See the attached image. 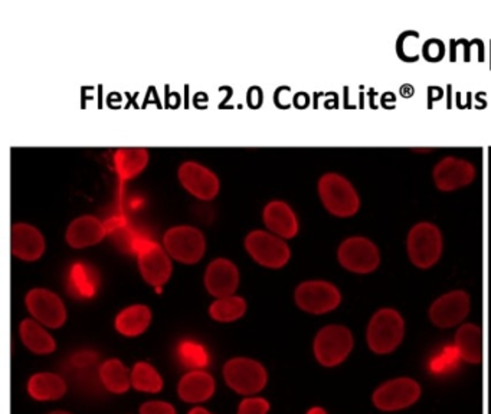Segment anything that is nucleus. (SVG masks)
Instances as JSON below:
<instances>
[{
  "label": "nucleus",
  "mask_w": 491,
  "mask_h": 414,
  "mask_svg": "<svg viewBox=\"0 0 491 414\" xmlns=\"http://www.w3.org/2000/svg\"><path fill=\"white\" fill-rule=\"evenodd\" d=\"M317 192L323 206L334 218H352L361 209V197L354 184L339 172H324L317 183Z\"/></svg>",
  "instance_id": "1"
},
{
  "label": "nucleus",
  "mask_w": 491,
  "mask_h": 414,
  "mask_svg": "<svg viewBox=\"0 0 491 414\" xmlns=\"http://www.w3.org/2000/svg\"><path fill=\"white\" fill-rule=\"evenodd\" d=\"M205 288L216 299L232 296L238 289L239 271L227 257H216L205 271Z\"/></svg>",
  "instance_id": "16"
},
{
  "label": "nucleus",
  "mask_w": 491,
  "mask_h": 414,
  "mask_svg": "<svg viewBox=\"0 0 491 414\" xmlns=\"http://www.w3.org/2000/svg\"><path fill=\"white\" fill-rule=\"evenodd\" d=\"M177 356H179L182 364L189 368H195V370H200L209 364V354L204 345L198 344V342H182L177 349Z\"/></svg>",
  "instance_id": "30"
},
{
  "label": "nucleus",
  "mask_w": 491,
  "mask_h": 414,
  "mask_svg": "<svg viewBox=\"0 0 491 414\" xmlns=\"http://www.w3.org/2000/svg\"><path fill=\"white\" fill-rule=\"evenodd\" d=\"M107 234V225L101 218L82 215L69 223L66 230V242L74 249H84L98 245Z\"/></svg>",
  "instance_id": "18"
},
{
  "label": "nucleus",
  "mask_w": 491,
  "mask_h": 414,
  "mask_svg": "<svg viewBox=\"0 0 491 414\" xmlns=\"http://www.w3.org/2000/svg\"><path fill=\"white\" fill-rule=\"evenodd\" d=\"M456 349L463 360L480 364L484 356L483 330L476 324H464L456 334Z\"/></svg>",
  "instance_id": "24"
},
{
  "label": "nucleus",
  "mask_w": 491,
  "mask_h": 414,
  "mask_svg": "<svg viewBox=\"0 0 491 414\" xmlns=\"http://www.w3.org/2000/svg\"><path fill=\"white\" fill-rule=\"evenodd\" d=\"M421 393V386L415 380L402 377L378 387L373 393L372 402L382 411L403 410L418 402Z\"/></svg>",
  "instance_id": "11"
},
{
  "label": "nucleus",
  "mask_w": 491,
  "mask_h": 414,
  "mask_svg": "<svg viewBox=\"0 0 491 414\" xmlns=\"http://www.w3.org/2000/svg\"><path fill=\"white\" fill-rule=\"evenodd\" d=\"M308 414H329V413H327V411L324 410V409H322V407H313V409H310V410H308Z\"/></svg>",
  "instance_id": "35"
},
{
  "label": "nucleus",
  "mask_w": 491,
  "mask_h": 414,
  "mask_svg": "<svg viewBox=\"0 0 491 414\" xmlns=\"http://www.w3.org/2000/svg\"><path fill=\"white\" fill-rule=\"evenodd\" d=\"M189 414H212L211 411H207L204 407H195L192 410L189 411Z\"/></svg>",
  "instance_id": "34"
},
{
  "label": "nucleus",
  "mask_w": 491,
  "mask_h": 414,
  "mask_svg": "<svg viewBox=\"0 0 491 414\" xmlns=\"http://www.w3.org/2000/svg\"><path fill=\"white\" fill-rule=\"evenodd\" d=\"M100 287V278L96 269L84 264L75 262L69 268L68 272V292L74 298L91 299L96 296Z\"/></svg>",
  "instance_id": "22"
},
{
  "label": "nucleus",
  "mask_w": 491,
  "mask_h": 414,
  "mask_svg": "<svg viewBox=\"0 0 491 414\" xmlns=\"http://www.w3.org/2000/svg\"><path fill=\"white\" fill-rule=\"evenodd\" d=\"M27 310L35 321L48 328H61L66 321V308L55 292L45 288H34L25 298Z\"/></svg>",
  "instance_id": "13"
},
{
  "label": "nucleus",
  "mask_w": 491,
  "mask_h": 414,
  "mask_svg": "<svg viewBox=\"0 0 491 414\" xmlns=\"http://www.w3.org/2000/svg\"><path fill=\"white\" fill-rule=\"evenodd\" d=\"M66 384L61 376L54 372H38L29 379L27 393L38 402L61 399L66 395Z\"/></svg>",
  "instance_id": "25"
},
{
  "label": "nucleus",
  "mask_w": 491,
  "mask_h": 414,
  "mask_svg": "<svg viewBox=\"0 0 491 414\" xmlns=\"http://www.w3.org/2000/svg\"><path fill=\"white\" fill-rule=\"evenodd\" d=\"M262 220L269 232L280 236L284 241L296 238L299 234L300 225L296 211L283 200H273L265 204Z\"/></svg>",
  "instance_id": "19"
},
{
  "label": "nucleus",
  "mask_w": 491,
  "mask_h": 414,
  "mask_svg": "<svg viewBox=\"0 0 491 414\" xmlns=\"http://www.w3.org/2000/svg\"><path fill=\"white\" fill-rule=\"evenodd\" d=\"M244 245L253 261L264 268H284L292 257L287 242L269 230H251L246 236Z\"/></svg>",
  "instance_id": "5"
},
{
  "label": "nucleus",
  "mask_w": 491,
  "mask_h": 414,
  "mask_svg": "<svg viewBox=\"0 0 491 414\" xmlns=\"http://www.w3.org/2000/svg\"><path fill=\"white\" fill-rule=\"evenodd\" d=\"M294 301L304 312L323 315L340 305L342 294L336 285L327 280H306L296 288Z\"/></svg>",
  "instance_id": "7"
},
{
  "label": "nucleus",
  "mask_w": 491,
  "mask_h": 414,
  "mask_svg": "<svg viewBox=\"0 0 491 414\" xmlns=\"http://www.w3.org/2000/svg\"><path fill=\"white\" fill-rule=\"evenodd\" d=\"M19 335L23 344L35 354H51L57 349L52 335L35 319H23L19 326Z\"/></svg>",
  "instance_id": "26"
},
{
  "label": "nucleus",
  "mask_w": 491,
  "mask_h": 414,
  "mask_svg": "<svg viewBox=\"0 0 491 414\" xmlns=\"http://www.w3.org/2000/svg\"><path fill=\"white\" fill-rule=\"evenodd\" d=\"M136 255L138 269L147 284L160 289L166 282H169L173 272L172 257L163 245L152 238L147 239Z\"/></svg>",
  "instance_id": "10"
},
{
  "label": "nucleus",
  "mask_w": 491,
  "mask_h": 414,
  "mask_svg": "<svg viewBox=\"0 0 491 414\" xmlns=\"http://www.w3.org/2000/svg\"><path fill=\"white\" fill-rule=\"evenodd\" d=\"M100 379L104 387L115 395H123L130 388L131 377L129 376V370L117 358L107 360L101 365Z\"/></svg>",
  "instance_id": "27"
},
{
  "label": "nucleus",
  "mask_w": 491,
  "mask_h": 414,
  "mask_svg": "<svg viewBox=\"0 0 491 414\" xmlns=\"http://www.w3.org/2000/svg\"><path fill=\"white\" fill-rule=\"evenodd\" d=\"M223 377L232 390L244 395L260 393L269 381L264 365L244 356L228 361L223 367Z\"/></svg>",
  "instance_id": "9"
},
{
  "label": "nucleus",
  "mask_w": 491,
  "mask_h": 414,
  "mask_svg": "<svg viewBox=\"0 0 491 414\" xmlns=\"http://www.w3.org/2000/svg\"><path fill=\"white\" fill-rule=\"evenodd\" d=\"M131 384L143 393H159L163 388V379L149 363H137L131 372Z\"/></svg>",
  "instance_id": "29"
},
{
  "label": "nucleus",
  "mask_w": 491,
  "mask_h": 414,
  "mask_svg": "<svg viewBox=\"0 0 491 414\" xmlns=\"http://www.w3.org/2000/svg\"><path fill=\"white\" fill-rule=\"evenodd\" d=\"M161 245L172 259L184 264H198L207 252L204 232L191 225L169 227L163 234Z\"/></svg>",
  "instance_id": "4"
},
{
  "label": "nucleus",
  "mask_w": 491,
  "mask_h": 414,
  "mask_svg": "<svg viewBox=\"0 0 491 414\" xmlns=\"http://www.w3.org/2000/svg\"><path fill=\"white\" fill-rule=\"evenodd\" d=\"M177 393L186 402H207L215 393V380L209 372L193 370L182 377Z\"/></svg>",
  "instance_id": "21"
},
{
  "label": "nucleus",
  "mask_w": 491,
  "mask_h": 414,
  "mask_svg": "<svg viewBox=\"0 0 491 414\" xmlns=\"http://www.w3.org/2000/svg\"><path fill=\"white\" fill-rule=\"evenodd\" d=\"M405 335V321L400 310L382 308L369 321L366 340L373 353L385 356L400 347Z\"/></svg>",
  "instance_id": "2"
},
{
  "label": "nucleus",
  "mask_w": 491,
  "mask_h": 414,
  "mask_svg": "<svg viewBox=\"0 0 491 414\" xmlns=\"http://www.w3.org/2000/svg\"><path fill=\"white\" fill-rule=\"evenodd\" d=\"M461 356L458 354L456 345L454 347H448V349H444V353L441 356H438L433 364H431V370L435 372H447L449 368H453L454 365H457V361L460 360Z\"/></svg>",
  "instance_id": "31"
},
{
  "label": "nucleus",
  "mask_w": 491,
  "mask_h": 414,
  "mask_svg": "<svg viewBox=\"0 0 491 414\" xmlns=\"http://www.w3.org/2000/svg\"><path fill=\"white\" fill-rule=\"evenodd\" d=\"M140 414H176V409L166 402H147L140 407Z\"/></svg>",
  "instance_id": "33"
},
{
  "label": "nucleus",
  "mask_w": 491,
  "mask_h": 414,
  "mask_svg": "<svg viewBox=\"0 0 491 414\" xmlns=\"http://www.w3.org/2000/svg\"><path fill=\"white\" fill-rule=\"evenodd\" d=\"M152 324V310L143 303H136L120 310L115 317V330L124 337H138L146 333Z\"/></svg>",
  "instance_id": "23"
},
{
  "label": "nucleus",
  "mask_w": 491,
  "mask_h": 414,
  "mask_svg": "<svg viewBox=\"0 0 491 414\" xmlns=\"http://www.w3.org/2000/svg\"><path fill=\"white\" fill-rule=\"evenodd\" d=\"M150 161L149 150L143 147L119 149L113 156V165L120 180H133L140 176Z\"/></svg>",
  "instance_id": "20"
},
{
  "label": "nucleus",
  "mask_w": 491,
  "mask_h": 414,
  "mask_svg": "<svg viewBox=\"0 0 491 414\" xmlns=\"http://www.w3.org/2000/svg\"><path fill=\"white\" fill-rule=\"evenodd\" d=\"M269 402L261 397H251L239 404L238 414H269Z\"/></svg>",
  "instance_id": "32"
},
{
  "label": "nucleus",
  "mask_w": 491,
  "mask_h": 414,
  "mask_svg": "<svg viewBox=\"0 0 491 414\" xmlns=\"http://www.w3.org/2000/svg\"><path fill=\"white\" fill-rule=\"evenodd\" d=\"M46 242L43 232L31 223L12 225V253L20 261L35 262L43 257Z\"/></svg>",
  "instance_id": "17"
},
{
  "label": "nucleus",
  "mask_w": 491,
  "mask_h": 414,
  "mask_svg": "<svg viewBox=\"0 0 491 414\" xmlns=\"http://www.w3.org/2000/svg\"><path fill=\"white\" fill-rule=\"evenodd\" d=\"M354 334L345 326H327L315 338V356L323 367L342 364L354 349Z\"/></svg>",
  "instance_id": "6"
},
{
  "label": "nucleus",
  "mask_w": 491,
  "mask_h": 414,
  "mask_svg": "<svg viewBox=\"0 0 491 414\" xmlns=\"http://www.w3.org/2000/svg\"><path fill=\"white\" fill-rule=\"evenodd\" d=\"M470 310L472 298L467 292L457 289L435 299L428 310V317L438 328H453L469 317Z\"/></svg>",
  "instance_id": "14"
},
{
  "label": "nucleus",
  "mask_w": 491,
  "mask_h": 414,
  "mask_svg": "<svg viewBox=\"0 0 491 414\" xmlns=\"http://www.w3.org/2000/svg\"><path fill=\"white\" fill-rule=\"evenodd\" d=\"M50 414H71V413H66V411H52V413H50Z\"/></svg>",
  "instance_id": "36"
},
{
  "label": "nucleus",
  "mask_w": 491,
  "mask_h": 414,
  "mask_svg": "<svg viewBox=\"0 0 491 414\" xmlns=\"http://www.w3.org/2000/svg\"><path fill=\"white\" fill-rule=\"evenodd\" d=\"M477 170L472 163L464 158H441L433 170V179L440 192L449 193L467 188L476 180Z\"/></svg>",
  "instance_id": "15"
},
{
  "label": "nucleus",
  "mask_w": 491,
  "mask_h": 414,
  "mask_svg": "<svg viewBox=\"0 0 491 414\" xmlns=\"http://www.w3.org/2000/svg\"><path fill=\"white\" fill-rule=\"evenodd\" d=\"M444 238L437 225L419 222L409 230L407 252L415 268L430 269L441 259Z\"/></svg>",
  "instance_id": "3"
},
{
  "label": "nucleus",
  "mask_w": 491,
  "mask_h": 414,
  "mask_svg": "<svg viewBox=\"0 0 491 414\" xmlns=\"http://www.w3.org/2000/svg\"><path fill=\"white\" fill-rule=\"evenodd\" d=\"M246 299L237 295L215 299L209 307L211 318L218 322H223V324L238 321L246 315Z\"/></svg>",
  "instance_id": "28"
},
{
  "label": "nucleus",
  "mask_w": 491,
  "mask_h": 414,
  "mask_svg": "<svg viewBox=\"0 0 491 414\" xmlns=\"http://www.w3.org/2000/svg\"><path fill=\"white\" fill-rule=\"evenodd\" d=\"M339 264L349 272L368 275L379 268L380 252L375 242L363 236L345 239L338 249Z\"/></svg>",
  "instance_id": "8"
},
{
  "label": "nucleus",
  "mask_w": 491,
  "mask_h": 414,
  "mask_svg": "<svg viewBox=\"0 0 491 414\" xmlns=\"http://www.w3.org/2000/svg\"><path fill=\"white\" fill-rule=\"evenodd\" d=\"M182 188L196 199L209 202L221 192V180L215 172L198 161H184L177 170Z\"/></svg>",
  "instance_id": "12"
}]
</instances>
